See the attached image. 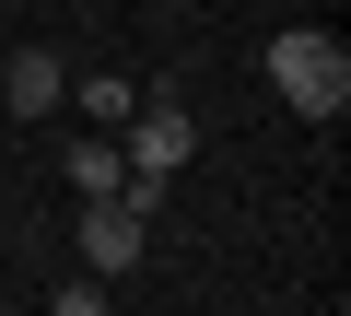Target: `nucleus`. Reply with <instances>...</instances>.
<instances>
[{
  "instance_id": "1",
  "label": "nucleus",
  "mask_w": 351,
  "mask_h": 316,
  "mask_svg": "<svg viewBox=\"0 0 351 316\" xmlns=\"http://www.w3.org/2000/svg\"><path fill=\"white\" fill-rule=\"evenodd\" d=\"M269 94H281L293 117H316V129H339V106H351V59H339V36H316V24H293V36H269Z\"/></svg>"
},
{
  "instance_id": "2",
  "label": "nucleus",
  "mask_w": 351,
  "mask_h": 316,
  "mask_svg": "<svg viewBox=\"0 0 351 316\" xmlns=\"http://www.w3.org/2000/svg\"><path fill=\"white\" fill-rule=\"evenodd\" d=\"M129 117H141V129L117 141V152H129V176H176V165L199 152V117L176 106V94H152V106H129Z\"/></svg>"
},
{
  "instance_id": "3",
  "label": "nucleus",
  "mask_w": 351,
  "mask_h": 316,
  "mask_svg": "<svg viewBox=\"0 0 351 316\" xmlns=\"http://www.w3.org/2000/svg\"><path fill=\"white\" fill-rule=\"evenodd\" d=\"M141 234H152V211H141V199H82V269H94V281L141 269Z\"/></svg>"
},
{
  "instance_id": "4",
  "label": "nucleus",
  "mask_w": 351,
  "mask_h": 316,
  "mask_svg": "<svg viewBox=\"0 0 351 316\" xmlns=\"http://www.w3.org/2000/svg\"><path fill=\"white\" fill-rule=\"evenodd\" d=\"M59 94H71V71H59L47 47H12V71H0V106H12V117H47Z\"/></svg>"
},
{
  "instance_id": "5",
  "label": "nucleus",
  "mask_w": 351,
  "mask_h": 316,
  "mask_svg": "<svg viewBox=\"0 0 351 316\" xmlns=\"http://www.w3.org/2000/svg\"><path fill=\"white\" fill-rule=\"evenodd\" d=\"M71 188H82V199H117V188H129V152H117V141H71Z\"/></svg>"
},
{
  "instance_id": "6",
  "label": "nucleus",
  "mask_w": 351,
  "mask_h": 316,
  "mask_svg": "<svg viewBox=\"0 0 351 316\" xmlns=\"http://www.w3.org/2000/svg\"><path fill=\"white\" fill-rule=\"evenodd\" d=\"M71 94H82V117H129V106H141V94H129V71H82Z\"/></svg>"
},
{
  "instance_id": "7",
  "label": "nucleus",
  "mask_w": 351,
  "mask_h": 316,
  "mask_svg": "<svg viewBox=\"0 0 351 316\" xmlns=\"http://www.w3.org/2000/svg\"><path fill=\"white\" fill-rule=\"evenodd\" d=\"M47 316H106V281H71V293H59Z\"/></svg>"
}]
</instances>
